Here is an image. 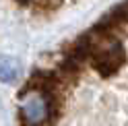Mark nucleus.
<instances>
[{
  "mask_svg": "<svg viewBox=\"0 0 128 126\" xmlns=\"http://www.w3.org/2000/svg\"><path fill=\"white\" fill-rule=\"evenodd\" d=\"M19 126H128V0L33 68Z\"/></svg>",
  "mask_w": 128,
  "mask_h": 126,
  "instance_id": "nucleus-1",
  "label": "nucleus"
},
{
  "mask_svg": "<svg viewBox=\"0 0 128 126\" xmlns=\"http://www.w3.org/2000/svg\"><path fill=\"white\" fill-rule=\"evenodd\" d=\"M19 76V62L10 56H2L0 54V81L10 83Z\"/></svg>",
  "mask_w": 128,
  "mask_h": 126,
  "instance_id": "nucleus-2",
  "label": "nucleus"
}]
</instances>
